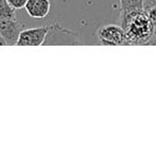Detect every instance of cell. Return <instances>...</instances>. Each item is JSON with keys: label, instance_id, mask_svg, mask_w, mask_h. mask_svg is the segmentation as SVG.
Returning a JSON list of instances; mask_svg holds the SVG:
<instances>
[{"label": "cell", "instance_id": "obj_1", "mask_svg": "<svg viewBox=\"0 0 156 155\" xmlns=\"http://www.w3.org/2000/svg\"><path fill=\"white\" fill-rule=\"evenodd\" d=\"M120 21L125 31L127 45H149L155 28L146 10L133 13Z\"/></svg>", "mask_w": 156, "mask_h": 155}, {"label": "cell", "instance_id": "obj_2", "mask_svg": "<svg viewBox=\"0 0 156 155\" xmlns=\"http://www.w3.org/2000/svg\"><path fill=\"white\" fill-rule=\"evenodd\" d=\"M49 45H81L78 34L71 30L62 27L60 23H53L49 26L44 46Z\"/></svg>", "mask_w": 156, "mask_h": 155}, {"label": "cell", "instance_id": "obj_3", "mask_svg": "<svg viewBox=\"0 0 156 155\" xmlns=\"http://www.w3.org/2000/svg\"><path fill=\"white\" fill-rule=\"evenodd\" d=\"M97 39L100 45L105 46H119L127 45V39L125 35V31L121 26L108 25L101 26L97 30Z\"/></svg>", "mask_w": 156, "mask_h": 155}, {"label": "cell", "instance_id": "obj_4", "mask_svg": "<svg viewBox=\"0 0 156 155\" xmlns=\"http://www.w3.org/2000/svg\"><path fill=\"white\" fill-rule=\"evenodd\" d=\"M49 26H41L36 28L23 29L20 32L17 46H41L47 36Z\"/></svg>", "mask_w": 156, "mask_h": 155}, {"label": "cell", "instance_id": "obj_5", "mask_svg": "<svg viewBox=\"0 0 156 155\" xmlns=\"http://www.w3.org/2000/svg\"><path fill=\"white\" fill-rule=\"evenodd\" d=\"M23 30V25L15 19L0 20V36L5 41L6 45H17L20 32Z\"/></svg>", "mask_w": 156, "mask_h": 155}, {"label": "cell", "instance_id": "obj_6", "mask_svg": "<svg viewBox=\"0 0 156 155\" xmlns=\"http://www.w3.org/2000/svg\"><path fill=\"white\" fill-rule=\"evenodd\" d=\"M25 9L30 17L43 19L49 14L51 3L50 0H28Z\"/></svg>", "mask_w": 156, "mask_h": 155}, {"label": "cell", "instance_id": "obj_7", "mask_svg": "<svg viewBox=\"0 0 156 155\" xmlns=\"http://www.w3.org/2000/svg\"><path fill=\"white\" fill-rule=\"evenodd\" d=\"M120 18L144 10V0H120Z\"/></svg>", "mask_w": 156, "mask_h": 155}, {"label": "cell", "instance_id": "obj_8", "mask_svg": "<svg viewBox=\"0 0 156 155\" xmlns=\"http://www.w3.org/2000/svg\"><path fill=\"white\" fill-rule=\"evenodd\" d=\"M15 11L8 0H0V20H4V19H15L16 18V14Z\"/></svg>", "mask_w": 156, "mask_h": 155}, {"label": "cell", "instance_id": "obj_9", "mask_svg": "<svg viewBox=\"0 0 156 155\" xmlns=\"http://www.w3.org/2000/svg\"><path fill=\"white\" fill-rule=\"evenodd\" d=\"M8 2L14 10H20L25 8L28 0H8Z\"/></svg>", "mask_w": 156, "mask_h": 155}, {"label": "cell", "instance_id": "obj_10", "mask_svg": "<svg viewBox=\"0 0 156 155\" xmlns=\"http://www.w3.org/2000/svg\"><path fill=\"white\" fill-rule=\"evenodd\" d=\"M156 6V0H144V10Z\"/></svg>", "mask_w": 156, "mask_h": 155}, {"label": "cell", "instance_id": "obj_11", "mask_svg": "<svg viewBox=\"0 0 156 155\" xmlns=\"http://www.w3.org/2000/svg\"><path fill=\"white\" fill-rule=\"evenodd\" d=\"M6 45V43H5V41H4L3 38L0 36V46H5Z\"/></svg>", "mask_w": 156, "mask_h": 155}]
</instances>
